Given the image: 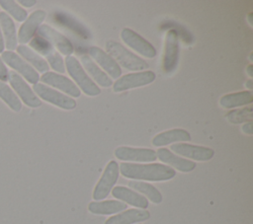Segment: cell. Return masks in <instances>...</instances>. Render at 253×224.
Masks as SVG:
<instances>
[{"instance_id": "6da1fadb", "label": "cell", "mask_w": 253, "mask_h": 224, "mask_svg": "<svg viewBox=\"0 0 253 224\" xmlns=\"http://www.w3.org/2000/svg\"><path fill=\"white\" fill-rule=\"evenodd\" d=\"M120 173L126 179L132 181H149V182H164L173 179L176 176V171L171 167L159 164H138L126 163L120 164Z\"/></svg>"}, {"instance_id": "7a4b0ae2", "label": "cell", "mask_w": 253, "mask_h": 224, "mask_svg": "<svg viewBox=\"0 0 253 224\" xmlns=\"http://www.w3.org/2000/svg\"><path fill=\"white\" fill-rule=\"evenodd\" d=\"M106 50L109 55H111L116 62L129 71H143L149 68L147 62H145L141 57L137 56L123 44L115 40H108L106 42Z\"/></svg>"}, {"instance_id": "3957f363", "label": "cell", "mask_w": 253, "mask_h": 224, "mask_svg": "<svg viewBox=\"0 0 253 224\" xmlns=\"http://www.w3.org/2000/svg\"><path fill=\"white\" fill-rule=\"evenodd\" d=\"M64 63L68 74L76 83V86L79 88V90L90 97H95L101 94V89L99 86L95 84V82L89 77L76 57L72 55L66 56Z\"/></svg>"}, {"instance_id": "277c9868", "label": "cell", "mask_w": 253, "mask_h": 224, "mask_svg": "<svg viewBox=\"0 0 253 224\" xmlns=\"http://www.w3.org/2000/svg\"><path fill=\"white\" fill-rule=\"evenodd\" d=\"M119 164L115 160H111L107 164L100 180L94 187L92 196L95 201L103 200L110 194L119 179Z\"/></svg>"}, {"instance_id": "5b68a950", "label": "cell", "mask_w": 253, "mask_h": 224, "mask_svg": "<svg viewBox=\"0 0 253 224\" xmlns=\"http://www.w3.org/2000/svg\"><path fill=\"white\" fill-rule=\"evenodd\" d=\"M35 94L42 100L54 105L62 110L70 111L75 109L76 102L71 97L56 91L42 83H37L33 86Z\"/></svg>"}, {"instance_id": "8992f818", "label": "cell", "mask_w": 253, "mask_h": 224, "mask_svg": "<svg viewBox=\"0 0 253 224\" xmlns=\"http://www.w3.org/2000/svg\"><path fill=\"white\" fill-rule=\"evenodd\" d=\"M155 78L156 75L151 70L128 73L121 76L116 80L115 83H113V91L119 93L129 89L143 87L152 83Z\"/></svg>"}, {"instance_id": "52a82bcc", "label": "cell", "mask_w": 253, "mask_h": 224, "mask_svg": "<svg viewBox=\"0 0 253 224\" xmlns=\"http://www.w3.org/2000/svg\"><path fill=\"white\" fill-rule=\"evenodd\" d=\"M30 45L33 50H35L37 53L39 52L40 55L42 54L46 58L55 73L58 72L59 74L65 72V67L61 55L47 40L39 36H36L30 40Z\"/></svg>"}, {"instance_id": "ba28073f", "label": "cell", "mask_w": 253, "mask_h": 224, "mask_svg": "<svg viewBox=\"0 0 253 224\" xmlns=\"http://www.w3.org/2000/svg\"><path fill=\"white\" fill-rule=\"evenodd\" d=\"M4 63L10 66L12 69L18 72L22 78H25L31 84H37L40 80V75L36 69H34L25 59H23L18 53L10 50L2 52L1 56ZM16 72V73H17Z\"/></svg>"}, {"instance_id": "9c48e42d", "label": "cell", "mask_w": 253, "mask_h": 224, "mask_svg": "<svg viewBox=\"0 0 253 224\" xmlns=\"http://www.w3.org/2000/svg\"><path fill=\"white\" fill-rule=\"evenodd\" d=\"M8 81L11 84L14 92L20 97L25 105L30 108H39L42 106V101L35 94L32 88L28 85V83L15 71H9L8 73Z\"/></svg>"}, {"instance_id": "30bf717a", "label": "cell", "mask_w": 253, "mask_h": 224, "mask_svg": "<svg viewBox=\"0 0 253 224\" xmlns=\"http://www.w3.org/2000/svg\"><path fill=\"white\" fill-rule=\"evenodd\" d=\"M121 38L127 46L142 56L146 58H153L156 56L157 52L155 47L131 29L124 28L121 32Z\"/></svg>"}, {"instance_id": "8fae6325", "label": "cell", "mask_w": 253, "mask_h": 224, "mask_svg": "<svg viewBox=\"0 0 253 224\" xmlns=\"http://www.w3.org/2000/svg\"><path fill=\"white\" fill-rule=\"evenodd\" d=\"M117 159L124 162H138L148 163L154 162L157 159L156 151L150 148H137L129 146H120L114 152Z\"/></svg>"}, {"instance_id": "7c38bea8", "label": "cell", "mask_w": 253, "mask_h": 224, "mask_svg": "<svg viewBox=\"0 0 253 224\" xmlns=\"http://www.w3.org/2000/svg\"><path fill=\"white\" fill-rule=\"evenodd\" d=\"M179 60V36L175 30H169L165 36L163 52V70L172 73Z\"/></svg>"}, {"instance_id": "4fadbf2b", "label": "cell", "mask_w": 253, "mask_h": 224, "mask_svg": "<svg viewBox=\"0 0 253 224\" xmlns=\"http://www.w3.org/2000/svg\"><path fill=\"white\" fill-rule=\"evenodd\" d=\"M171 150L174 154L180 155V157H185L195 161L205 162L211 160L214 156V150L201 145H194L185 142L174 143L171 145Z\"/></svg>"}, {"instance_id": "5bb4252c", "label": "cell", "mask_w": 253, "mask_h": 224, "mask_svg": "<svg viewBox=\"0 0 253 224\" xmlns=\"http://www.w3.org/2000/svg\"><path fill=\"white\" fill-rule=\"evenodd\" d=\"M37 36L47 40L53 47H55L61 54L69 56L73 52V45L71 41L62 34L54 30L48 25H42L37 32Z\"/></svg>"}, {"instance_id": "9a60e30c", "label": "cell", "mask_w": 253, "mask_h": 224, "mask_svg": "<svg viewBox=\"0 0 253 224\" xmlns=\"http://www.w3.org/2000/svg\"><path fill=\"white\" fill-rule=\"evenodd\" d=\"M88 55L94 62L100 66V68L111 79H118L122 75V69L116 60L109 55L106 51L98 46H90L88 48Z\"/></svg>"}, {"instance_id": "2e32d148", "label": "cell", "mask_w": 253, "mask_h": 224, "mask_svg": "<svg viewBox=\"0 0 253 224\" xmlns=\"http://www.w3.org/2000/svg\"><path fill=\"white\" fill-rule=\"evenodd\" d=\"M42 84L46 86H51L60 90L61 92L67 94V96L72 98H79L81 92L76 84L69 78L64 75L55 73V72H45L40 77Z\"/></svg>"}, {"instance_id": "e0dca14e", "label": "cell", "mask_w": 253, "mask_h": 224, "mask_svg": "<svg viewBox=\"0 0 253 224\" xmlns=\"http://www.w3.org/2000/svg\"><path fill=\"white\" fill-rule=\"evenodd\" d=\"M46 17V12L44 10H36L31 13L29 17L24 21L18 32V41L21 44L29 42L38 32V29L42 26V23Z\"/></svg>"}, {"instance_id": "ac0fdd59", "label": "cell", "mask_w": 253, "mask_h": 224, "mask_svg": "<svg viewBox=\"0 0 253 224\" xmlns=\"http://www.w3.org/2000/svg\"><path fill=\"white\" fill-rule=\"evenodd\" d=\"M111 192L112 195L118 200L123 201L126 204H129L133 207H137L139 209H146L149 205L148 199L146 197L129 187L124 186H117L113 187Z\"/></svg>"}, {"instance_id": "d6986e66", "label": "cell", "mask_w": 253, "mask_h": 224, "mask_svg": "<svg viewBox=\"0 0 253 224\" xmlns=\"http://www.w3.org/2000/svg\"><path fill=\"white\" fill-rule=\"evenodd\" d=\"M156 155L161 162L167 164L172 169H176L177 171L182 173L192 172L197 166L194 161L180 157L167 148H159L156 151Z\"/></svg>"}, {"instance_id": "ffe728a7", "label": "cell", "mask_w": 253, "mask_h": 224, "mask_svg": "<svg viewBox=\"0 0 253 224\" xmlns=\"http://www.w3.org/2000/svg\"><path fill=\"white\" fill-rule=\"evenodd\" d=\"M150 218V212L146 209L130 208L111 216L105 224H137Z\"/></svg>"}, {"instance_id": "44dd1931", "label": "cell", "mask_w": 253, "mask_h": 224, "mask_svg": "<svg viewBox=\"0 0 253 224\" xmlns=\"http://www.w3.org/2000/svg\"><path fill=\"white\" fill-rule=\"evenodd\" d=\"M191 140V134L183 128H172L156 134L152 138V145L155 147H162L172 143L186 142Z\"/></svg>"}, {"instance_id": "7402d4cb", "label": "cell", "mask_w": 253, "mask_h": 224, "mask_svg": "<svg viewBox=\"0 0 253 224\" xmlns=\"http://www.w3.org/2000/svg\"><path fill=\"white\" fill-rule=\"evenodd\" d=\"M80 64L85 71L93 78V80L103 88H109L113 85V80L109 77L95 62L92 60L89 55L82 54L80 56Z\"/></svg>"}, {"instance_id": "603a6c76", "label": "cell", "mask_w": 253, "mask_h": 224, "mask_svg": "<svg viewBox=\"0 0 253 224\" xmlns=\"http://www.w3.org/2000/svg\"><path fill=\"white\" fill-rule=\"evenodd\" d=\"M127 204L123 201L109 199V200H99L91 201L88 204V210L96 215H112L120 213L126 210Z\"/></svg>"}, {"instance_id": "cb8c5ba5", "label": "cell", "mask_w": 253, "mask_h": 224, "mask_svg": "<svg viewBox=\"0 0 253 224\" xmlns=\"http://www.w3.org/2000/svg\"><path fill=\"white\" fill-rule=\"evenodd\" d=\"M0 28L4 38L5 47L8 50L13 51L18 46L16 26L12 18L3 11L0 12Z\"/></svg>"}, {"instance_id": "d4e9b609", "label": "cell", "mask_w": 253, "mask_h": 224, "mask_svg": "<svg viewBox=\"0 0 253 224\" xmlns=\"http://www.w3.org/2000/svg\"><path fill=\"white\" fill-rule=\"evenodd\" d=\"M17 52L18 54L25 59L34 69H37V72L41 73H45L49 69V65L47 61L39 53H37L35 50H33L31 47L25 45V44H20L17 46Z\"/></svg>"}, {"instance_id": "484cf974", "label": "cell", "mask_w": 253, "mask_h": 224, "mask_svg": "<svg viewBox=\"0 0 253 224\" xmlns=\"http://www.w3.org/2000/svg\"><path fill=\"white\" fill-rule=\"evenodd\" d=\"M253 102L251 91H240L236 93L223 95L219 99V105L224 109H233L249 105Z\"/></svg>"}, {"instance_id": "4316f807", "label": "cell", "mask_w": 253, "mask_h": 224, "mask_svg": "<svg viewBox=\"0 0 253 224\" xmlns=\"http://www.w3.org/2000/svg\"><path fill=\"white\" fill-rule=\"evenodd\" d=\"M127 185L131 189L138 191V193L142 194L144 197L146 196L152 203L159 204L162 202L163 197L161 192L151 184L141 181H129Z\"/></svg>"}, {"instance_id": "83f0119b", "label": "cell", "mask_w": 253, "mask_h": 224, "mask_svg": "<svg viewBox=\"0 0 253 224\" xmlns=\"http://www.w3.org/2000/svg\"><path fill=\"white\" fill-rule=\"evenodd\" d=\"M0 99L14 112H18L22 110V103L19 97L8 84L2 81H0Z\"/></svg>"}, {"instance_id": "f1b7e54d", "label": "cell", "mask_w": 253, "mask_h": 224, "mask_svg": "<svg viewBox=\"0 0 253 224\" xmlns=\"http://www.w3.org/2000/svg\"><path fill=\"white\" fill-rule=\"evenodd\" d=\"M0 6L6 14H9L18 22H24L28 17L27 11L14 0H0Z\"/></svg>"}, {"instance_id": "f546056e", "label": "cell", "mask_w": 253, "mask_h": 224, "mask_svg": "<svg viewBox=\"0 0 253 224\" xmlns=\"http://www.w3.org/2000/svg\"><path fill=\"white\" fill-rule=\"evenodd\" d=\"M225 117L229 122H231L233 124L248 122V121H251V119L253 117V110L251 107L234 110V111L227 112L225 114Z\"/></svg>"}, {"instance_id": "4dcf8cb0", "label": "cell", "mask_w": 253, "mask_h": 224, "mask_svg": "<svg viewBox=\"0 0 253 224\" xmlns=\"http://www.w3.org/2000/svg\"><path fill=\"white\" fill-rule=\"evenodd\" d=\"M57 20L62 25L67 26V28H69V30L74 31L80 37H82L84 38L88 37V31L83 26H81L78 22L72 20L69 16L64 15V14H58L57 15Z\"/></svg>"}, {"instance_id": "1f68e13d", "label": "cell", "mask_w": 253, "mask_h": 224, "mask_svg": "<svg viewBox=\"0 0 253 224\" xmlns=\"http://www.w3.org/2000/svg\"><path fill=\"white\" fill-rule=\"evenodd\" d=\"M8 73H9V71H8L5 63L3 62L2 58L0 57V81H2V82L7 81L8 80Z\"/></svg>"}, {"instance_id": "d6a6232c", "label": "cell", "mask_w": 253, "mask_h": 224, "mask_svg": "<svg viewBox=\"0 0 253 224\" xmlns=\"http://www.w3.org/2000/svg\"><path fill=\"white\" fill-rule=\"evenodd\" d=\"M242 131L244 133H247L249 135L253 134V129H252V121H248V122H244L242 125Z\"/></svg>"}, {"instance_id": "836d02e7", "label": "cell", "mask_w": 253, "mask_h": 224, "mask_svg": "<svg viewBox=\"0 0 253 224\" xmlns=\"http://www.w3.org/2000/svg\"><path fill=\"white\" fill-rule=\"evenodd\" d=\"M17 3L23 5L24 7L31 8V7H33V6L37 3V1H36V0H20V1L17 2Z\"/></svg>"}, {"instance_id": "e575fe53", "label": "cell", "mask_w": 253, "mask_h": 224, "mask_svg": "<svg viewBox=\"0 0 253 224\" xmlns=\"http://www.w3.org/2000/svg\"><path fill=\"white\" fill-rule=\"evenodd\" d=\"M4 47H5V43H4V38H3L2 31H1V28H0V52L1 53L4 51Z\"/></svg>"}, {"instance_id": "d590c367", "label": "cell", "mask_w": 253, "mask_h": 224, "mask_svg": "<svg viewBox=\"0 0 253 224\" xmlns=\"http://www.w3.org/2000/svg\"><path fill=\"white\" fill-rule=\"evenodd\" d=\"M245 86L249 89V91H251V90L253 89V80H252V79H249L248 81H246Z\"/></svg>"}, {"instance_id": "8d00e7d4", "label": "cell", "mask_w": 253, "mask_h": 224, "mask_svg": "<svg viewBox=\"0 0 253 224\" xmlns=\"http://www.w3.org/2000/svg\"><path fill=\"white\" fill-rule=\"evenodd\" d=\"M252 69H253V66L252 65H249L248 67H247V69H246V72H247V74H248V76H250V77H252Z\"/></svg>"}, {"instance_id": "74e56055", "label": "cell", "mask_w": 253, "mask_h": 224, "mask_svg": "<svg viewBox=\"0 0 253 224\" xmlns=\"http://www.w3.org/2000/svg\"><path fill=\"white\" fill-rule=\"evenodd\" d=\"M248 22H249V24L252 26L253 25V23H252V13H250L249 15H248Z\"/></svg>"}, {"instance_id": "f35d334b", "label": "cell", "mask_w": 253, "mask_h": 224, "mask_svg": "<svg viewBox=\"0 0 253 224\" xmlns=\"http://www.w3.org/2000/svg\"><path fill=\"white\" fill-rule=\"evenodd\" d=\"M137 224H141V223H137Z\"/></svg>"}]
</instances>
